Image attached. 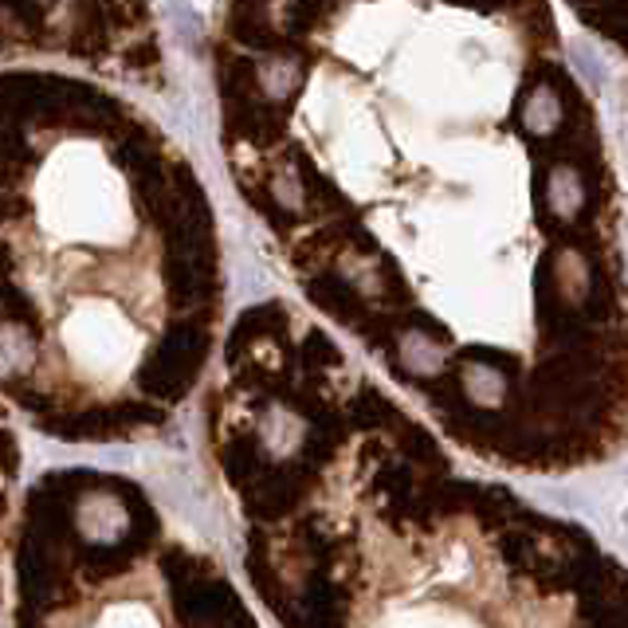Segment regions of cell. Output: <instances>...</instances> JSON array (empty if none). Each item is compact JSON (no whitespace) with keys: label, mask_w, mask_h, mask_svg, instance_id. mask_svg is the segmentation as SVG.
<instances>
[{"label":"cell","mask_w":628,"mask_h":628,"mask_svg":"<svg viewBox=\"0 0 628 628\" xmlns=\"http://www.w3.org/2000/svg\"><path fill=\"white\" fill-rule=\"evenodd\" d=\"M256 84L272 102H283L303 87V63H298V59H287V56L264 59L256 71Z\"/></svg>","instance_id":"2"},{"label":"cell","mask_w":628,"mask_h":628,"mask_svg":"<svg viewBox=\"0 0 628 628\" xmlns=\"http://www.w3.org/2000/svg\"><path fill=\"white\" fill-rule=\"evenodd\" d=\"M546 200H550V213L558 220H573V216L586 208V181L573 166H558L546 181Z\"/></svg>","instance_id":"1"},{"label":"cell","mask_w":628,"mask_h":628,"mask_svg":"<svg viewBox=\"0 0 628 628\" xmlns=\"http://www.w3.org/2000/svg\"><path fill=\"white\" fill-rule=\"evenodd\" d=\"M522 122L530 134H555L562 126V99L555 95L550 84H538L522 102Z\"/></svg>","instance_id":"3"},{"label":"cell","mask_w":628,"mask_h":628,"mask_svg":"<svg viewBox=\"0 0 628 628\" xmlns=\"http://www.w3.org/2000/svg\"><path fill=\"white\" fill-rule=\"evenodd\" d=\"M625 538H628V507H625Z\"/></svg>","instance_id":"6"},{"label":"cell","mask_w":628,"mask_h":628,"mask_svg":"<svg viewBox=\"0 0 628 628\" xmlns=\"http://www.w3.org/2000/svg\"><path fill=\"white\" fill-rule=\"evenodd\" d=\"M570 59L578 63V71H581V79H586L593 91H601L605 87V63H601V56H597L589 43H570Z\"/></svg>","instance_id":"4"},{"label":"cell","mask_w":628,"mask_h":628,"mask_svg":"<svg viewBox=\"0 0 628 628\" xmlns=\"http://www.w3.org/2000/svg\"><path fill=\"white\" fill-rule=\"evenodd\" d=\"M275 193H279L283 205H287V208H298V205H303V189H298V181H295L291 174H283L279 181H275Z\"/></svg>","instance_id":"5"}]
</instances>
